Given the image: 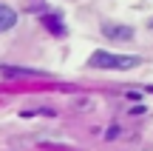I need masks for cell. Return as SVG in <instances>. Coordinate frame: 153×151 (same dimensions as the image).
<instances>
[{"instance_id":"6da1fadb","label":"cell","mask_w":153,"mask_h":151,"mask_svg":"<svg viewBox=\"0 0 153 151\" xmlns=\"http://www.w3.org/2000/svg\"><path fill=\"white\" fill-rule=\"evenodd\" d=\"M139 57H125V54H108V51H94L88 66L91 68H133L139 66Z\"/></svg>"},{"instance_id":"7a4b0ae2","label":"cell","mask_w":153,"mask_h":151,"mask_svg":"<svg viewBox=\"0 0 153 151\" xmlns=\"http://www.w3.org/2000/svg\"><path fill=\"white\" fill-rule=\"evenodd\" d=\"M102 34L108 40H131L133 29L131 26H119V23H108V26H102Z\"/></svg>"},{"instance_id":"3957f363","label":"cell","mask_w":153,"mask_h":151,"mask_svg":"<svg viewBox=\"0 0 153 151\" xmlns=\"http://www.w3.org/2000/svg\"><path fill=\"white\" fill-rule=\"evenodd\" d=\"M14 23H17V11L0 3V32H9V29L14 26Z\"/></svg>"},{"instance_id":"277c9868","label":"cell","mask_w":153,"mask_h":151,"mask_svg":"<svg viewBox=\"0 0 153 151\" xmlns=\"http://www.w3.org/2000/svg\"><path fill=\"white\" fill-rule=\"evenodd\" d=\"M150 26H153V20H150Z\"/></svg>"}]
</instances>
